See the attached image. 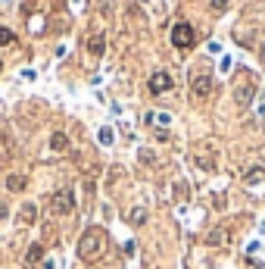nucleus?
<instances>
[{
    "label": "nucleus",
    "instance_id": "1",
    "mask_svg": "<svg viewBox=\"0 0 265 269\" xmlns=\"http://www.w3.org/2000/svg\"><path fill=\"white\" fill-rule=\"evenodd\" d=\"M109 250V235L106 229H100V225H91V229L81 232L78 238V257L88 260V263H97V260H103Z\"/></svg>",
    "mask_w": 265,
    "mask_h": 269
},
{
    "label": "nucleus",
    "instance_id": "2",
    "mask_svg": "<svg viewBox=\"0 0 265 269\" xmlns=\"http://www.w3.org/2000/svg\"><path fill=\"white\" fill-rule=\"evenodd\" d=\"M75 210V191L72 188H59L53 197H50V213L53 216H69Z\"/></svg>",
    "mask_w": 265,
    "mask_h": 269
},
{
    "label": "nucleus",
    "instance_id": "3",
    "mask_svg": "<svg viewBox=\"0 0 265 269\" xmlns=\"http://www.w3.org/2000/svg\"><path fill=\"white\" fill-rule=\"evenodd\" d=\"M193 41H196V31L191 28V22H178L175 28H172V44H175L178 50L193 47Z\"/></svg>",
    "mask_w": 265,
    "mask_h": 269
},
{
    "label": "nucleus",
    "instance_id": "4",
    "mask_svg": "<svg viewBox=\"0 0 265 269\" xmlns=\"http://www.w3.org/2000/svg\"><path fill=\"white\" fill-rule=\"evenodd\" d=\"M212 91H216V79H212V75H196V79L191 81V94L196 100H206Z\"/></svg>",
    "mask_w": 265,
    "mask_h": 269
},
{
    "label": "nucleus",
    "instance_id": "5",
    "mask_svg": "<svg viewBox=\"0 0 265 269\" xmlns=\"http://www.w3.org/2000/svg\"><path fill=\"white\" fill-rule=\"evenodd\" d=\"M241 75H243V85H237V104H241V107H250L253 97H256V81H253L250 72H241Z\"/></svg>",
    "mask_w": 265,
    "mask_h": 269
},
{
    "label": "nucleus",
    "instance_id": "6",
    "mask_svg": "<svg viewBox=\"0 0 265 269\" xmlns=\"http://www.w3.org/2000/svg\"><path fill=\"white\" fill-rule=\"evenodd\" d=\"M206 244L209 247H228L231 244V225H216L212 232H206Z\"/></svg>",
    "mask_w": 265,
    "mask_h": 269
},
{
    "label": "nucleus",
    "instance_id": "7",
    "mask_svg": "<svg viewBox=\"0 0 265 269\" xmlns=\"http://www.w3.org/2000/svg\"><path fill=\"white\" fill-rule=\"evenodd\" d=\"M172 91V75L169 72H153L150 75V94H166Z\"/></svg>",
    "mask_w": 265,
    "mask_h": 269
},
{
    "label": "nucleus",
    "instance_id": "8",
    "mask_svg": "<svg viewBox=\"0 0 265 269\" xmlns=\"http://www.w3.org/2000/svg\"><path fill=\"white\" fill-rule=\"evenodd\" d=\"M35 219H38V207L35 204H25L19 210V216H16V222H19V225H35Z\"/></svg>",
    "mask_w": 265,
    "mask_h": 269
},
{
    "label": "nucleus",
    "instance_id": "9",
    "mask_svg": "<svg viewBox=\"0 0 265 269\" xmlns=\"http://www.w3.org/2000/svg\"><path fill=\"white\" fill-rule=\"evenodd\" d=\"M103 50H106V38L100 35V31L88 38V54H91V56H103Z\"/></svg>",
    "mask_w": 265,
    "mask_h": 269
},
{
    "label": "nucleus",
    "instance_id": "10",
    "mask_svg": "<svg viewBox=\"0 0 265 269\" xmlns=\"http://www.w3.org/2000/svg\"><path fill=\"white\" fill-rule=\"evenodd\" d=\"M66 147H69V138H66V132H53V134H50V150L63 154Z\"/></svg>",
    "mask_w": 265,
    "mask_h": 269
},
{
    "label": "nucleus",
    "instance_id": "11",
    "mask_svg": "<svg viewBox=\"0 0 265 269\" xmlns=\"http://www.w3.org/2000/svg\"><path fill=\"white\" fill-rule=\"evenodd\" d=\"M41 257H44V247H41V244H31L28 254H25V263L35 266V263H41Z\"/></svg>",
    "mask_w": 265,
    "mask_h": 269
},
{
    "label": "nucleus",
    "instance_id": "12",
    "mask_svg": "<svg viewBox=\"0 0 265 269\" xmlns=\"http://www.w3.org/2000/svg\"><path fill=\"white\" fill-rule=\"evenodd\" d=\"M25 185H28L25 175H10V179H6V188L10 191H25Z\"/></svg>",
    "mask_w": 265,
    "mask_h": 269
},
{
    "label": "nucleus",
    "instance_id": "13",
    "mask_svg": "<svg viewBox=\"0 0 265 269\" xmlns=\"http://www.w3.org/2000/svg\"><path fill=\"white\" fill-rule=\"evenodd\" d=\"M262 179H265V169H262V166H253V169H246V175H243V182H250V185L262 182Z\"/></svg>",
    "mask_w": 265,
    "mask_h": 269
},
{
    "label": "nucleus",
    "instance_id": "14",
    "mask_svg": "<svg viewBox=\"0 0 265 269\" xmlns=\"http://www.w3.org/2000/svg\"><path fill=\"white\" fill-rule=\"evenodd\" d=\"M13 41H16V35H13V28H3V25H0V47L13 44Z\"/></svg>",
    "mask_w": 265,
    "mask_h": 269
},
{
    "label": "nucleus",
    "instance_id": "15",
    "mask_svg": "<svg viewBox=\"0 0 265 269\" xmlns=\"http://www.w3.org/2000/svg\"><path fill=\"white\" fill-rule=\"evenodd\" d=\"M128 222H131V225H144V222H147V213H144V210H131Z\"/></svg>",
    "mask_w": 265,
    "mask_h": 269
},
{
    "label": "nucleus",
    "instance_id": "16",
    "mask_svg": "<svg viewBox=\"0 0 265 269\" xmlns=\"http://www.w3.org/2000/svg\"><path fill=\"white\" fill-rule=\"evenodd\" d=\"M100 144H103V147L113 144V129H100Z\"/></svg>",
    "mask_w": 265,
    "mask_h": 269
},
{
    "label": "nucleus",
    "instance_id": "17",
    "mask_svg": "<svg viewBox=\"0 0 265 269\" xmlns=\"http://www.w3.org/2000/svg\"><path fill=\"white\" fill-rule=\"evenodd\" d=\"M209 6H212V10H216V13H225L228 0H209Z\"/></svg>",
    "mask_w": 265,
    "mask_h": 269
},
{
    "label": "nucleus",
    "instance_id": "18",
    "mask_svg": "<svg viewBox=\"0 0 265 269\" xmlns=\"http://www.w3.org/2000/svg\"><path fill=\"white\" fill-rule=\"evenodd\" d=\"M150 122H159V125H169V116H166V113H153V116H150Z\"/></svg>",
    "mask_w": 265,
    "mask_h": 269
},
{
    "label": "nucleus",
    "instance_id": "19",
    "mask_svg": "<svg viewBox=\"0 0 265 269\" xmlns=\"http://www.w3.org/2000/svg\"><path fill=\"white\" fill-rule=\"evenodd\" d=\"M6 213H10V210H6V204L0 200V219H6Z\"/></svg>",
    "mask_w": 265,
    "mask_h": 269
},
{
    "label": "nucleus",
    "instance_id": "20",
    "mask_svg": "<svg viewBox=\"0 0 265 269\" xmlns=\"http://www.w3.org/2000/svg\"><path fill=\"white\" fill-rule=\"evenodd\" d=\"M250 269H262V266H259V263H250Z\"/></svg>",
    "mask_w": 265,
    "mask_h": 269
},
{
    "label": "nucleus",
    "instance_id": "21",
    "mask_svg": "<svg viewBox=\"0 0 265 269\" xmlns=\"http://www.w3.org/2000/svg\"><path fill=\"white\" fill-rule=\"evenodd\" d=\"M0 69H3V63H0Z\"/></svg>",
    "mask_w": 265,
    "mask_h": 269
}]
</instances>
